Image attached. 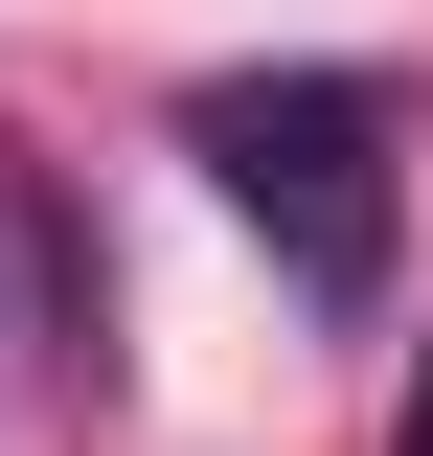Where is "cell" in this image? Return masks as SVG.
Segmentation results:
<instances>
[{
  "mask_svg": "<svg viewBox=\"0 0 433 456\" xmlns=\"http://www.w3.org/2000/svg\"><path fill=\"white\" fill-rule=\"evenodd\" d=\"M183 160L274 228V274L320 320L388 297V251H411V114H388V69H206L183 92Z\"/></svg>",
  "mask_w": 433,
  "mask_h": 456,
  "instance_id": "obj_1",
  "label": "cell"
},
{
  "mask_svg": "<svg viewBox=\"0 0 433 456\" xmlns=\"http://www.w3.org/2000/svg\"><path fill=\"white\" fill-rule=\"evenodd\" d=\"M388 456H433V365H411V411H388Z\"/></svg>",
  "mask_w": 433,
  "mask_h": 456,
  "instance_id": "obj_2",
  "label": "cell"
},
{
  "mask_svg": "<svg viewBox=\"0 0 433 456\" xmlns=\"http://www.w3.org/2000/svg\"><path fill=\"white\" fill-rule=\"evenodd\" d=\"M23 251H46V228H23V206H0V274H23Z\"/></svg>",
  "mask_w": 433,
  "mask_h": 456,
  "instance_id": "obj_3",
  "label": "cell"
}]
</instances>
